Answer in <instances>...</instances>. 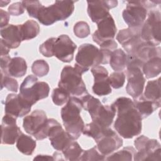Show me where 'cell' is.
Segmentation results:
<instances>
[{"label":"cell","mask_w":161,"mask_h":161,"mask_svg":"<svg viewBox=\"0 0 161 161\" xmlns=\"http://www.w3.org/2000/svg\"><path fill=\"white\" fill-rule=\"evenodd\" d=\"M112 106L117 118L114 124L116 132L124 138H132L142 132V118L136 110L133 101L126 97L118 98Z\"/></svg>","instance_id":"6da1fadb"},{"label":"cell","mask_w":161,"mask_h":161,"mask_svg":"<svg viewBox=\"0 0 161 161\" xmlns=\"http://www.w3.org/2000/svg\"><path fill=\"white\" fill-rule=\"evenodd\" d=\"M82 109L80 99L70 96L61 109V117L65 131L74 140L79 138L84 128V123L80 116Z\"/></svg>","instance_id":"7a4b0ae2"},{"label":"cell","mask_w":161,"mask_h":161,"mask_svg":"<svg viewBox=\"0 0 161 161\" xmlns=\"http://www.w3.org/2000/svg\"><path fill=\"white\" fill-rule=\"evenodd\" d=\"M74 1H56L53 4L42 6L36 19L45 26H50L58 21H64L74 12Z\"/></svg>","instance_id":"3957f363"},{"label":"cell","mask_w":161,"mask_h":161,"mask_svg":"<svg viewBox=\"0 0 161 161\" xmlns=\"http://www.w3.org/2000/svg\"><path fill=\"white\" fill-rule=\"evenodd\" d=\"M50 87L45 82H39L33 75H28L19 88V96L30 105L33 106L38 101L48 96Z\"/></svg>","instance_id":"277c9868"},{"label":"cell","mask_w":161,"mask_h":161,"mask_svg":"<svg viewBox=\"0 0 161 161\" xmlns=\"http://www.w3.org/2000/svg\"><path fill=\"white\" fill-rule=\"evenodd\" d=\"M100 64H104V56L100 49L91 43H84L79 47L74 67L82 74Z\"/></svg>","instance_id":"5b68a950"},{"label":"cell","mask_w":161,"mask_h":161,"mask_svg":"<svg viewBox=\"0 0 161 161\" xmlns=\"http://www.w3.org/2000/svg\"><path fill=\"white\" fill-rule=\"evenodd\" d=\"M58 87L64 89L70 96H83L88 92L82 79V74L74 67H64L60 74Z\"/></svg>","instance_id":"8992f818"},{"label":"cell","mask_w":161,"mask_h":161,"mask_svg":"<svg viewBox=\"0 0 161 161\" xmlns=\"http://www.w3.org/2000/svg\"><path fill=\"white\" fill-rule=\"evenodd\" d=\"M134 145L137 150L133 155L134 160H160V144L157 140L141 135L135 139Z\"/></svg>","instance_id":"52a82bcc"},{"label":"cell","mask_w":161,"mask_h":161,"mask_svg":"<svg viewBox=\"0 0 161 161\" xmlns=\"http://www.w3.org/2000/svg\"><path fill=\"white\" fill-rule=\"evenodd\" d=\"M160 13L158 10H152L148 13V18L143 23L140 36L146 43L156 46L160 43Z\"/></svg>","instance_id":"ba28073f"},{"label":"cell","mask_w":161,"mask_h":161,"mask_svg":"<svg viewBox=\"0 0 161 161\" xmlns=\"http://www.w3.org/2000/svg\"><path fill=\"white\" fill-rule=\"evenodd\" d=\"M122 15L129 28L141 31L147 15V10L142 1H128Z\"/></svg>","instance_id":"9c48e42d"},{"label":"cell","mask_w":161,"mask_h":161,"mask_svg":"<svg viewBox=\"0 0 161 161\" xmlns=\"http://www.w3.org/2000/svg\"><path fill=\"white\" fill-rule=\"evenodd\" d=\"M126 75L127 84L126 86V92L134 99H136L142 96L145 79L142 70L136 67H126Z\"/></svg>","instance_id":"30bf717a"},{"label":"cell","mask_w":161,"mask_h":161,"mask_svg":"<svg viewBox=\"0 0 161 161\" xmlns=\"http://www.w3.org/2000/svg\"><path fill=\"white\" fill-rule=\"evenodd\" d=\"M48 137L52 146L58 151H62L74 140L55 119L50 118Z\"/></svg>","instance_id":"8fae6325"},{"label":"cell","mask_w":161,"mask_h":161,"mask_svg":"<svg viewBox=\"0 0 161 161\" xmlns=\"http://www.w3.org/2000/svg\"><path fill=\"white\" fill-rule=\"evenodd\" d=\"M77 45L67 35L55 38L53 47V56L63 62H70L74 58Z\"/></svg>","instance_id":"7c38bea8"},{"label":"cell","mask_w":161,"mask_h":161,"mask_svg":"<svg viewBox=\"0 0 161 161\" xmlns=\"http://www.w3.org/2000/svg\"><path fill=\"white\" fill-rule=\"evenodd\" d=\"M5 114H9L15 118L23 117L29 113L31 106L27 103L19 94H9L4 104Z\"/></svg>","instance_id":"4fadbf2b"},{"label":"cell","mask_w":161,"mask_h":161,"mask_svg":"<svg viewBox=\"0 0 161 161\" xmlns=\"http://www.w3.org/2000/svg\"><path fill=\"white\" fill-rule=\"evenodd\" d=\"M22 133L16 125V118L5 114L2 119L1 144L13 145Z\"/></svg>","instance_id":"5bb4252c"},{"label":"cell","mask_w":161,"mask_h":161,"mask_svg":"<svg viewBox=\"0 0 161 161\" xmlns=\"http://www.w3.org/2000/svg\"><path fill=\"white\" fill-rule=\"evenodd\" d=\"M96 143L99 152L103 155L107 156L123 145V140L109 127Z\"/></svg>","instance_id":"9a60e30c"},{"label":"cell","mask_w":161,"mask_h":161,"mask_svg":"<svg viewBox=\"0 0 161 161\" xmlns=\"http://www.w3.org/2000/svg\"><path fill=\"white\" fill-rule=\"evenodd\" d=\"M117 5V1H87V14L92 22L97 23L110 14V9Z\"/></svg>","instance_id":"2e32d148"},{"label":"cell","mask_w":161,"mask_h":161,"mask_svg":"<svg viewBox=\"0 0 161 161\" xmlns=\"http://www.w3.org/2000/svg\"><path fill=\"white\" fill-rule=\"evenodd\" d=\"M91 70L94 78V83L92 88L93 92L99 96H106L111 93L107 69L103 66L98 65L91 68Z\"/></svg>","instance_id":"e0dca14e"},{"label":"cell","mask_w":161,"mask_h":161,"mask_svg":"<svg viewBox=\"0 0 161 161\" xmlns=\"http://www.w3.org/2000/svg\"><path fill=\"white\" fill-rule=\"evenodd\" d=\"M97 30L92 35V39L94 42L100 45L104 41L114 38L117 30L114 20L111 14L97 23Z\"/></svg>","instance_id":"ac0fdd59"},{"label":"cell","mask_w":161,"mask_h":161,"mask_svg":"<svg viewBox=\"0 0 161 161\" xmlns=\"http://www.w3.org/2000/svg\"><path fill=\"white\" fill-rule=\"evenodd\" d=\"M47 119L46 113L43 110H35L24 118L23 126L27 133L34 136L42 129Z\"/></svg>","instance_id":"d6986e66"},{"label":"cell","mask_w":161,"mask_h":161,"mask_svg":"<svg viewBox=\"0 0 161 161\" xmlns=\"http://www.w3.org/2000/svg\"><path fill=\"white\" fill-rule=\"evenodd\" d=\"M1 36L5 45L9 49L18 48L22 42L20 25H7L1 29Z\"/></svg>","instance_id":"ffe728a7"},{"label":"cell","mask_w":161,"mask_h":161,"mask_svg":"<svg viewBox=\"0 0 161 161\" xmlns=\"http://www.w3.org/2000/svg\"><path fill=\"white\" fill-rule=\"evenodd\" d=\"M116 114V109L111 105H101L95 115L92 118L94 121L104 128L112 124Z\"/></svg>","instance_id":"44dd1931"},{"label":"cell","mask_w":161,"mask_h":161,"mask_svg":"<svg viewBox=\"0 0 161 161\" xmlns=\"http://www.w3.org/2000/svg\"><path fill=\"white\" fill-rule=\"evenodd\" d=\"M26 70L27 64L25 60L22 57H16L11 59L6 71L2 72L12 77H21L25 75Z\"/></svg>","instance_id":"7402d4cb"},{"label":"cell","mask_w":161,"mask_h":161,"mask_svg":"<svg viewBox=\"0 0 161 161\" xmlns=\"http://www.w3.org/2000/svg\"><path fill=\"white\" fill-rule=\"evenodd\" d=\"M135 106L142 119L150 116L160 106V102H154L146 99L143 96L133 101Z\"/></svg>","instance_id":"603a6c76"},{"label":"cell","mask_w":161,"mask_h":161,"mask_svg":"<svg viewBox=\"0 0 161 161\" xmlns=\"http://www.w3.org/2000/svg\"><path fill=\"white\" fill-rule=\"evenodd\" d=\"M109 64L115 72H122L126 67L127 55L123 50L116 49L111 53Z\"/></svg>","instance_id":"cb8c5ba5"},{"label":"cell","mask_w":161,"mask_h":161,"mask_svg":"<svg viewBox=\"0 0 161 161\" xmlns=\"http://www.w3.org/2000/svg\"><path fill=\"white\" fill-rule=\"evenodd\" d=\"M161 71V58L153 57L149 59L143 65L142 72L147 79H152L158 75Z\"/></svg>","instance_id":"d4e9b609"},{"label":"cell","mask_w":161,"mask_h":161,"mask_svg":"<svg viewBox=\"0 0 161 161\" xmlns=\"http://www.w3.org/2000/svg\"><path fill=\"white\" fill-rule=\"evenodd\" d=\"M143 97L149 101L160 102V78L147 82Z\"/></svg>","instance_id":"484cf974"},{"label":"cell","mask_w":161,"mask_h":161,"mask_svg":"<svg viewBox=\"0 0 161 161\" xmlns=\"http://www.w3.org/2000/svg\"><path fill=\"white\" fill-rule=\"evenodd\" d=\"M36 141L31 136L22 133L16 141L18 150L24 155H31L36 148Z\"/></svg>","instance_id":"4316f807"},{"label":"cell","mask_w":161,"mask_h":161,"mask_svg":"<svg viewBox=\"0 0 161 161\" xmlns=\"http://www.w3.org/2000/svg\"><path fill=\"white\" fill-rule=\"evenodd\" d=\"M19 25L22 41L33 39L40 33V26L34 20H28Z\"/></svg>","instance_id":"83f0119b"},{"label":"cell","mask_w":161,"mask_h":161,"mask_svg":"<svg viewBox=\"0 0 161 161\" xmlns=\"http://www.w3.org/2000/svg\"><path fill=\"white\" fill-rule=\"evenodd\" d=\"M84 151V150L80 147L79 144L74 140L70 144H69L62 152L66 160L75 161L80 160Z\"/></svg>","instance_id":"f1b7e54d"},{"label":"cell","mask_w":161,"mask_h":161,"mask_svg":"<svg viewBox=\"0 0 161 161\" xmlns=\"http://www.w3.org/2000/svg\"><path fill=\"white\" fill-rule=\"evenodd\" d=\"M80 101L82 108L89 113L91 118L95 115L100 106L102 105L98 99L90 95L89 93L82 96Z\"/></svg>","instance_id":"f546056e"},{"label":"cell","mask_w":161,"mask_h":161,"mask_svg":"<svg viewBox=\"0 0 161 161\" xmlns=\"http://www.w3.org/2000/svg\"><path fill=\"white\" fill-rule=\"evenodd\" d=\"M107 128H104L96 122L92 121V122L84 126L82 133L86 136L92 138L96 142L103 135Z\"/></svg>","instance_id":"4dcf8cb0"},{"label":"cell","mask_w":161,"mask_h":161,"mask_svg":"<svg viewBox=\"0 0 161 161\" xmlns=\"http://www.w3.org/2000/svg\"><path fill=\"white\" fill-rule=\"evenodd\" d=\"M136 151L132 147L123 148L121 150L115 152L105 158L106 160H128L131 161Z\"/></svg>","instance_id":"1f68e13d"},{"label":"cell","mask_w":161,"mask_h":161,"mask_svg":"<svg viewBox=\"0 0 161 161\" xmlns=\"http://www.w3.org/2000/svg\"><path fill=\"white\" fill-rule=\"evenodd\" d=\"M70 97V96L67 92L59 87L54 89L52 94V99L53 103L58 106H62L67 103Z\"/></svg>","instance_id":"d6a6232c"},{"label":"cell","mask_w":161,"mask_h":161,"mask_svg":"<svg viewBox=\"0 0 161 161\" xmlns=\"http://www.w3.org/2000/svg\"><path fill=\"white\" fill-rule=\"evenodd\" d=\"M144 41L141 38L140 34H138L132 37L130 40L124 43L122 46L126 50L128 55H133L136 52L137 48Z\"/></svg>","instance_id":"836d02e7"},{"label":"cell","mask_w":161,"mask_h":161,"mask_svg":"<svg viewBox=\"0 0 161 161\" xmlns=\"http://www.w3.org/2000/svg\"><path fill=\"white\" fill-rule=\"evenodd\" d=\"M31 70L35 75L42 77L48 74L49 65L44 60H37L32 64Z\"/></svg>","instance_id":"e575fe53"},{"label":"cell","mask_w":161,"mask_h":161,"mask_svg":"<svg viewBox=\"0 0 161 161\" xmlns=\"http://www.w3.org/2000/svg\"><path fill=\"white\" fill-rule=\"evenodd\" d=\"M105 156L101 153L97 148V147H94L87 150H84L80 160L89 161V160H104Z\"/></svg>","instance_id":"d590c367"},{"label":"cell","mask_w":161,"mask_h":161,"mask_svg":"<svg viewBox=\"0 0 161 161\" xmlns=\"http://www.w3.org/2000/svg\"><path fill=\"white\" fill-rule=\"evenodd\" d=\"M21 2L29 16L36 19L39 11L43 6L40 2L38 1H23Z\"/></svg>","instance_id":"8d00e7d4"},{"label":"cell","mask_w":161,"mask_h":161,"mask_svg":"<svg viewBox=\"0 0 161 161\" xmlns=\"http://www.w3.org/2000/svg\"><path fill=\"white\" fill-rule=\"evenodd\" d=\"M108 80L112 87L119 89L122 87L125 84V75L123 72H114L108 77Z\"/></svg>","instance_id":"74e56055"},{"label":"cell","mask_w":161,"mask_h":161,"mask_svg":"<svg viewBox=\"0 0 161 161\" xmlns=\"http://www.w3.org/2000/svg\"><path fill=\"white\" fill-rule=\"evenodd\" d=\"M1 74V89L3 87H6L8 91L16 92L18 89V83L16 80L9 77L8 75H5L3 72Z\"/></svg>","instance_id":"f35d334b"},{"label":"cell","mask_w":161,"mask_h":161,"mask_svg":"<svg viewBox=\"0 0 161 161\" xmlns=\"http://www.w3.org/2000/svg\"><path fill=\"white\" fill-rule=\"evenodd\" d=\"M138 34H140V31L135 30L129 28L126 29H123L118 32L116 36V40L120 44L123 45L135 35Z\"/></svg>","instance_id":"ab89813d"},{"label":"cell","mask_w":161,"mask_h":161,"mask_svg":"<svg viewBox=\"0 0 161 161\" xmlns=\"http://www.w3.org/2000/svg\"><path fill=\"white\" fill-rule=\"evenodd\" d=\"M74 33L78 38H86L90 34L89 26L85 21H79L74 26Z\"/></svg>","instance_id":"60d3db41"},{"label":"cell","mask_w":161,"mask_h":161,"mask_svg":"<svg viewBox=\"0 0 161 161\" xmlns=\"http://www.w3.org/2000/svg\"><path fill=\"white\" fill-rule=\"evenodd\" d=\"M55 40V37L50 38L40 46L39 51L44 57H53V47Z\"/></svg>","instance_id":"b9f144b4"},{"label":"cell","mask_w":161,"mask_h":161,"mask_svg":"<svg viewBox=\"0 0 161 161\" xmlns=\"http://www.w3.org/2000/svg\"><path fill=\"white\" fill-rule=\"evenodd\" d=\"M25 7L22 2H17L12 4L8 8V13L12 16H19L25 12Z\"/></svg>","instance_id":"7bdbcfd3"},{"label":"cell","mask_w":161,"mask_h":161,"mask_svg":"<svg viewBox=\"0 0 161 161\" xmlns=\"http://www.w3.org/2000/svg\"><path fill=\"white\" fill-rule=\"evenodd\" d=\"M99 46L101 49H106L113 52L116 49L118 45H117V43L113 39H112V40H108L106 41H104V42L101 43Z\"/></svg>","instance_id":"ee69618b"},{"label":"cell","mask_w":161,"mask_h":161,"mask_svg":"<svg viewBox=\"0 0 161 161\" xmlns=\"http://www.w3.org/2000/svg\"><path fill=\"white\" fill-rule=\"evenodd\" d=\"M0 27L3 28L7 25H8V22L9 20V13L4 11L3 9H0Z\"/></svg>","instance_id":"f6af8a7d"},{"label":"cell","mask_w":161,"mask_h":161,"mask_svg":"<svg viewBox=\"0 0 161 161\" xmlns=\"http://www.w3.org/2000/svg\"><path fill=\"white\" fill-rule=\"evenodd\" d=\"M11 58L9 55L1 57V71L4 72Z\"/></svg>","instance_id":"bcb514c9"},{"label":"cell","mask_w":161,"mask_h":161,"mask_svg":"<svg viewBox=\"0 0 161 161\" xmlns=\"http://www.w3.org/2000/svg\"><path fill=\"white\" fill-rule=\"evenodd\" d=\"M0 45H1V57L8 55L10 49L5 45L2 38H1L0 40Z\"/></svg>","instance_id":"7dc6e473"},{"label":"cell","mask_w":161,"mask_h":161,"mask_svg":"<svg viewBox=\"0 0 161 161\" xmlns=\"http://www.w3.org/2000/svg\"><path fill=\"white\" fill-rule=\"evenodd\" d=\"M34 160H54L53 156L45 155H36L34 158Z\"/></svg>","instance_id":"c3c4849f"},{"label":"cell","mask_w":161,"mask_h":161,"mask_svg":"<svg viewBox=\"0 0 161 161\" xmlns=\"http://www.w3.org/2000/svg\"><path fill=\"white\" fill-rule=\"evenodd\" d=\"M9 3H10V1H1V7H4L6 6Z\"/></svg>","instance_id":"681fc988"}]
</instances>
